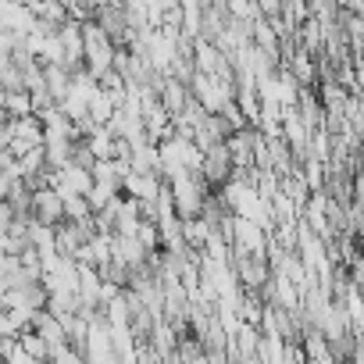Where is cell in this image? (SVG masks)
Wrapping results in <instances>:
<instances>
[{
    "label": "cell",
    "mask_w": 364,
    "mask_h": 364,
    "mask_svg": "<svg viewBox=\"0 0 364 364\" xmlns=\"http://www.w3.org/2000/svg\"><path fill=\"white\" fill-rule=\"evenodd\" d=\"M168 193H171V208L178 215V222H190L200 218L208 208V186H204V175L200 171H186L168 182Z\"/></svg>",
    "instance_id": "1"
},
{
    "label": "cell",
    "mask_w": 364,
    "mask_h": 364,
    "mask_svg": "<svg viewBox=\"0 0 364 364\" xmlns=\"http://www.w3.org/2000/svg\"><path fill=\"white\" fill-rule=\"evenodd\" d=\"M190 97H193L208 114H222V111L236 100L232 82H222L218 75H200V72H193V79H190Z\"/></svg>",
    "instance_id": "2"
},
{
    "label": "cell",
    "mask_w": 364,
    "mask_h": 364,
    "mask_svg": "<svg viewBox=\"0 0 364 364\" xmlns=\"http://www.w3.org/2000/svg\"><path fill=\"white\" fill-rule=\"evenodd\" d=\"M29 215H33L36 222L58 229V225L65 222V200L58 197V190L40 186V190H33V208H29Z\"/></svg>",
    "instance_id": "3"
},
{
    "label": "cell",
    "mask_w": 364,
    "mask_h": 364,
    "mask_svg": "<svg viewBox=\"0 0 364 364\" xmlns=\"http://www.w3.org/2000/svg\"><path fill=\"white\" fill-rule=\"evenodd\" d=\"M161 193H164V186H161V178H157L154 171H150V175H143V171H129L125 182H122V197L139 200V204H157Z\"/></svg>",
    "instance_id": "4"
},
{
    "label": "cell",
    "mask_w": 364,
    "mask_h": 364,
    "mask_svg": "<svg viewBox=\"0 0 364 364\" xmlns=\"http://www.w3.org/2000/svg\"><path fill=\"white\" fill-rule=\"evenodd\" d=\"M33 332L50 346V357H54L58 350H65V346H68V332H65V325H61L54 314H47V311H40V314L33 318Z\"/></svg>",
    "instance_id": "5"
},
{
    "label": "cell",
    "mask_w": 364,
    "mask_h": 364,
    "mask_svg": "<svg viewBox=\"0 0 364 364\" xmlns=\"http://www.w3.org/2000/svg\"><path fill=\"white\" fill-rule=\"evenodd\" d=\"M111 261L132 272V268H139V264L146 261V250H143V243H139L136 236H114V243H111Z\"/></svg>",
    "instance_id": "6"
},
{
    "label": "cell",
    "mask_w": 364,
    "mask_h": 364,
    "mask_svg": "<svg viewBox=\"0 0 364 364\" xmlns=\"http://www.w3.org/2000/svg\"><path fill=\"white\" fill-rule=\"evenodd\" d=\"M43 82H47V93H50V100H54V104H61V100L68 97L72 72H68V68H61V65H47V68H43Z\"/></svg>",
    "instance_id": "7"
},
{
    "label": "cell",
    "mask_w": 364,
    "mask_h": 364,
    "mask_svg": "<svg viewBox=\"0 0 364 364\" xmlns=\"http://www.w3.org/2000/svg\"><path fill=\"white\" fill-rule=\"evenodd\" d=\"M218 229L208 222V218H190V222H182V243H190V247H208V240L215 236Z\"/></svg>",
    "instance_id": "8"
},
{
    "label": "cell",
    "mask_w": 364,
    "mask_h": 364,
    "mask_svg": "<svg viewBox=\"0 0 364 364\" xmlns=\"http://www.w3.org/2000/svg\"><path fill=\"white\" fill-rule=\"evenodd\" d=\"M82 143H86V150H90V157H93V161H111V157H114V143H118V139H114V136H111V129L104 125V129H97V132H93L90 139H82Z\"/></svg>",
    "instance_id": "9"
},
{
    "label": "cell",
    "mask_w": 364,
    "mask_h": 364,
    "mask_svg": "<svg viewBox=\"0 0 364 364\" xmlns=\"http://www.w3.org/2000/svg\"><path fill=\"white\" fill-rule=\"evenodd\" d=\"M114 111H118V100H114L111 93H104V90L90 100V122H93V125H100V129L114 118Z\"/></svg>",
    "instance_id": "10"
},
{
    "label": "cell",
    "mask_w": 364,
    "mask_h": 364,
    "mask_svg": "<svg viewBox=\"0 0 364 364\" xmlns=\"http://www.w3.org/2000/svg\"><path fill=\"white\" fill-rule=\"evenodd\" d=\"M4 111H8V118H33L36 107H33L29 90H15V93H8V97H4Z\"/></svg>",
    "instance_id": "11"
},
{
    "label": "cell",
    "mask_w": 364,
    "mask_h": 364,
    "mask_svg": "<svg viewBox=\"0 0 364 364\" xmlns=\"http://www.w3.org/2000/svg\"><path fill=\"white\" fill-rule=\"evenodd\" d=\"M18 346L33 357V360H50V346L33 332V328H26V332H18Z\"/></svg>",
    "instance_id": "12"
},
{
    "label": "cell",
    "mask_w": 364,
    "mask_h": 364,
    "mask_svg": "<svg viewBox=\"0 0 364 364\" xmlns=\"http://www.w3.org/2000/svg\"><path fill=\"white\" fill-rule=\"evenodd\" d=\"M304 353H307V360H311V364H332V353H328V346H325V336H321V332H311V336H307Z\"/></svg>",
    "instance_id": "13"
},
{
    "label": "cell",
    "mask_w": 364,
    "mask_h": 364,
    "mask_svg": "<svg viewBox=\"0 0 364 364\" xmlns=\"http://www.w3.org/2000/svg\"><path fill=\"white\" fill-rule=\"evenodd\" d=\"M136 240L143 243V250H146V254H150L154 247H161V229H157V222H146V218H143V222H139Z\"/></svg>",
    "instance_id": "14"
},
{
    "label": "cell",
    "mask_w": 364,
    "mask_h": 364,
    "mask_svg": "<svg viewBox=\"0 0 364 364\" xmlns=\"http://www.w3.org/2000/svg\"><path fill=\"white\" fill-rule=\"evenodd\" d=\"M275 296H279L282 307H289V311H296V304H300V296H296V289H293V282H289L286 275L275 279Z\"/></svg>",
    "instance_id": "15"
},
{
    "label": "cell",
    "mask_w": 364,
    "mask_h": 364,
    "mask_svg": "<svg viewBox=\"0 0 364 364\" xmlns=\"http://www.w3.org/2000/svg\"><path fill=\"white\" fill-rule=\"evenodd\" d=\"M50 364H86V357H82V350L65 346V350H58V353L50 357Z\"/></svg>",
    "instance_id": "16"
},
{
    "label": "cell",
    "mask_w": 364,
    "mask_h": 364,
    "mask_svg": "<svg viewBox=\"0 0 364 364\" xmlns=\"http://www.w3.org/2000/svg\"><path fill=\"white\" fill-rule=\"evenodd\" d=\"M15 208L8 204V200H0V232H11V225H15Z\"/></svg>",
    "instance_id": "17"
},
{
    "label": "cell",
    "mask_w": 364,
    "mask_h": 364,
    "mask_svg": "<svg viewBox=\"0 0 364 364\" xmlns=\"http://www.w3.org/2000/svg\"><path fill=\"white\" fill-rule=\"evenodd\" d=\"M0 339H18V328H15V321L4 307H0Z\"/></svg>",
    "instance_id": "18"
},
{
    "label": "cell",
    "mask_w": 364,
    "mask_h": 364,
    "mask_svg": "<svg viewBox=\"0 0 364 364\" xmlns=\"http://www.w3.org/2000/svg\"><path fill=\"white\" fill-rule=\"evenodd\" d=\"M18 43H22L18 36H11V33H0V58H11Z\"/></svg>",
    "instance_id": "19"
},
{
    "label": "cell",
    "mask_w": 364,
    "mask_h": 364,
    "mask_svg": "<svg viewBox=\"0 0 364 364\" xmlns=\"http://www.w3.org/2000/svg\"><path fill=\"white\" fill-rule=\"evenodd\" d=\"M229 15L232 18H257V8H250V4H229Z\"/></svg>",
    "instance_id": "20"
},
{
    "label": "cell",
    "mask_w": 364,
    "mask_h": 364,
    "mask_svg": "<svg viewBox=\"0 0 364 364\" xmlns=\"http://www.w3.org/2000/svg\"><path fill=\"white\" fill-rule=\"evenodd\" d=\"M8 289H11V282H8V275H4V272H0V296H4Z\"/></svg>",
    "instance_id": "21"
},
{
    "label": "cell",
    "mask_w": 364,
    "mask_h": 364,
    "mask_svg": "<svg viewBox=\"0 0 364 364\" xmlns=\"http://www.w3.org/2000/svg\"><path fill=\"white\" fill-rule=\"evenodd\" d=\"M357 193H360V204H364V178H357Z\"/></svg>",
    "instance_id": "22"
}]
</instances>
